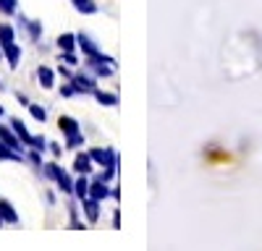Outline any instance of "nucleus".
<instances>
[{
    "mask_svg": "<svg viewBox=\"0 0 262 251\" xmlns=\"http://www.w3.org/2000/svg\"><path fill=\"white\" fill-rule=\"evenodd\" d=\"M58 129L66 134V146H71V149H76V146L81 144V134H79V123L69 115H60L58 118Z\"/></svg>",
    "mask_w": 262,
    "mask_h": 251,
    "instance_id": "f257e3e1",
    "label": "nucleus"
},
{
    "mask_svg": "<svg viewBox=\"0 0 262 251\" xmlns=\"http://www.w3.org/2000/svg\"><path fill=\"white\" fill-rule=\"evenodd\" d=\"M0 141H6L8 146H11V149H16V152H21V149H24V141H21L18 136H16V131L13 129H8V126H0Z\"/></svg>",
    "mask_w": 262,
    "mask_h": 251,
    "instance_id": "f03ea898",
    "label": "nucleus"
},
{
    "mask_svg": "<svg viewBox=\"0 0 262 251\" xmlns=\"http://www.w3.org/2000/svg\"><path fill=\"white\" fill-rule=\"evenodd\" d=\"M37 81H39L42 89H53V84H55V71L48 68V66H39V68H37Z\"/></svg>",
    "mask_w": 262,
    "mask_h": 251,
    "instance_id": "7ed1b4c3",
    "label": "nucleus"
},
{
    "mask_svg": "<svg viewBox=\"0 0 262 251\" xmlns=\"http://www.w3.org/2000/svg\"><path fill=\"white\" fill-rule=\"evenodd\" d=\"M18 24L29 32L32 42H37V39L42 37V24H39V21H29V18H24V16H18Z\"/></svg>",
    "mask_w": 262,
    "mask_h": 251,
    "instance_id": "20e7f679",
    "label": "nucleus"
},
{
    "mask_svg": "<svg viewBox=\"0 0 262 251\" xmlns=\"http://www.w3.org/2000/svg\"><path fill=\"white\" fill-rule=\"evenodd\" d=\"M3 55H6V60L11 63V68H16L18 63H21V47L16 45V42H11V45H3Z\"/></svg>",
    "mask_w": 262,
    "mask_h": 251,
    "instance_id": "39448f33",
    "label": "nucleus"
},
{
    "mask_svg": "<svg viewBox=\"0 0 262 251\" xmlns=\"http://www.w3.org/2000/svg\"><path fill=\"white\" fill-rule=\"evenodd\" d=\"M0 217H3L6 222H11V225H18V215H16V209H13V204H11V202H6V199H0Z\"/></svg>",
    "mask_w": 262,
    "mask_h": 251,
    "instance_id": "423d86ee",
    "label": "nucleus"
},
{
    "mask_svg": "<svg viewBox=\"0 0 262 251\" xmlns=\"http://www.w3.org/2000/svg\"><path fill=\"white\" fill-rule=\"evenodd\" d=\"M11 129L16 131V136H18L21 141H24L27 146L32 144V134L27 131V126H24V120H18V118H11Z\"/></svg>",
    "mask_w": 262,
    "mask_h": 251,
    "instance_id": "0eeeda50",
    "label": "nucleus"
},
{
    "mask_svg": "<svg viewBox=\"0 0 262 251\" xmlns=\"http://www.w3.org/2000/svg\"><path fill=\"white\" fill-rule=\"evenodd\" d=\"M74 170H76L79 175L90 173V170H92V155H76V160H74Z\"/></svg>",
    "mask_w": 262,
    "mask_h": 251,
    "instance_id": "6e6552de",
    "label": "nucleus"
},
{
    "mask_svg": "<svg viewBox=\"0 0 262 251\" xmlns=\"http://www.w3.org/2000/svg\"><path fill=\"white\" fill-rule=\"evenodd\" d=\"M0 160H8V162H21L24 157H21V152L11 149V146L6 141H0Z\"/></svg>",
    "mask_w": 262,
    "mask_h": 251,
    "instance_id": "1a4fd4ad",
    "label": "nucleus"
},
{
    "mask_svg": "<svg viewBox=\"0 0 262 251\" xmlns=\"http://www.w3.org/2000/svg\"><path fill=\"white\" fill-rule=\"evenodd\" d=\"M11 42H16V29L11 24H0V47L11 45Z\"/></svg>",
    "mask_w": 262,
    "mask_h": 251,
    "instance_id": "9d476101",
    "label": "nucleus"
},
{
    "mask_svg": "<svg viewBox=\"0 0 262 251\" xmlns=\"http://www.w3.org/2000/svg\"><path fill=\"white\" fill-rule=\"evenodd\" d=\"M71 81H74V89H76V92H86V89L95 87V81H92L90 76H81V73H76Z\"/></svg>",
    "mask_w": 262,
    "mask_h": 251,
    "instance_id": "9b49d317",
    "label": "nucleus"
},
{
    "mask_svg": "<svg viewBox=\"0 0 262 251\" xmlns=\"http://www.w3.org/2000/svg\"><path fill=\"white\" fill-rule=\"evenodd\" d=\"M58 47L60 50H74L76 47V37L74 34H60L58 37Z\"/></svg>",
    "mask_w": 262,
    "mask_h": 251,
    "instance_id": "f8f14e48",
    "label": "nucleus"
},
{
    "mask_svg": "<svg viewBox=\"0 0 262 251\" xmlns=\"http://www.w3.org/2000/svg\"><path fill=\"white\" fill-rule=\"evenodd\" d=\"M76 42H79V47H81L86 55H95V53H97V50H95V45H92V39L86 37V34H79V37H76Z\"/></svg>",
    "mask_w": 262,
    "mask_h": 251,
    "instance_id": "ddd939ff",
    "label": "nucleus"
},
{
    "mask_svg": "<svg viewBox=\"0 0 262 251\" xmlns=\"http://www.w3.org/2000/svg\"><path fill=\"white\" fill-rule=\"evenodd\" d=\"M55 183H58V188H60L63 194H71V191H74V181H71L69 175H66V173H60Z\"/></svg>",
    "mask_w": 262,
    "mask_h": 251,
    "instance_id": "4468645a",
    "label": "nucleus"
},
{
    "mask_svg": "<svg viewBox=\"0 0 262 251\" xmlns=\"http://www.w3.org/2000/svg\"><path fill=\"white\" fill-rule=\"evenodd\" d=\"M42 173H45L50 181H58V175H60L63 170L58 167V162H45V167H42Z\"/></svg>",
    "mask_w": 262,
    "mask_h": 251,
    "instance_id": "2eb2a0df",
    "label": "nucleus"
},
{
    "mask_svg": "<svg viewBox=\"0 0 262 251\" xmlns=\"http://www.w3.org/2000/svg\"><path fill=\"white\" fill-rule=\"evenodd\" d=\"M29 113H32V118H34V120H39V123L48 118L45 108H42V105H34V102H29Z\"/></svg>",
    "mask_w": 262,
    "mask_h": 251,
    "instance_id": "dca6fc26",
    "label": "nucleus"
},
{
    "mask_svg": "<svg viewBox=\"0 0 262 251\" xmlns=\"http://www.w3.org/2000/svg\"><path fill=\"white\" fill-rule=\"evenodd\" d=\"M16 6H18V0H0V13L13 16L16 13Z\"/></svg>",
    "mask_w": 262,
    "mask_h": 251,
    "instance_id": "f3484780",
    "label": "nucleus"
},
{
    "mask_svg": "<svg viewBox=\"0 0 262 251\" xmlns=\"http://www.w3.org/2000/svg\"><path fill=\"white\" fill-rule=\"evenodd\" d=\"M90 194H92V199H105V194H107V188L100 183V181H95L92 186H90Z\"/></svg>",
    "mask_w": 262,
    "mask_h": 251,
    "instance_id": "a211bd4d",
    "label": "nucleus"
},
{
    "mask_svg": "<svg viewBox=\"0 0 262 251\" xmlns=\"http://www.w3.org/2000/svg\"><path fill=\"white\" fill-rule=\"evenodd\" d=\"M84 212H86V217H90V220L95 222V220H97V199L84 202Z\"/></svg>",
    "mask_w": 262,
    "mask_h": 251,
    "instance_id": "6ab92c4d",
    "label": "nucleus"
},
{
    "mask_svg": "<svg viewBox=\"0 0 262 251\" xmlns=\"http://www.w3.org/2000/svg\"><path fill=\"white\" fill-rule=\"evenodd\" d=\"M29 146H34V149H39V152H45L50 144H48V139L42 136V134H37V136H32V144H29Z\"/></svg>",
    "mask_w": 262,
    "mask_h": 251,
    "instance_id": "aec40b11",
    "label": "nucleus"
},
{
    "mask_svg": "<svg viewBox=\"0 0 262 251\" xmlns=\"http://www.w3.org/2000/svg\"><path fill=\"white\" fill-rule=\"evenodd\" d=\"M29 162L37 167V170L45 167V162H42V157H39V149H34V146H29Z\"/></svg>",
    "mask_w": 262,
    "mask_h": 251,
    "instance_id": "412c9836",
    "label": "nucleus"
},
{
    "mask_svg": "<svg viewBox=\"0 0 262 251\" xmlns=\"http://www.w3.org/2000/svg\"><path fill=\"white\" fill-rule=\"evenodd\" d=\"M74 191H76L79 196H86V191H90V183H86L84 178H79V181L74 183Z\"/></svg>",
    "mask_w": 262,
    "mask_h": 251,
    "instance_id": "4be33fe9",
    "label": "nucleus"
},
{
    "mask_svg": "<svg viewBox=\"0 0 262 251\" xmlns=\"http://www.w3.org/2000/svg\"><path fill=\"white\" fill-rule=\"evenodd\" d=\"M60 60H63V63H69V66H76V63H79V60L74 58V53H71V50H63Z\"/></svg>",
    "mask_w": 262,
    "mask_h": 251,
    "instance_id": "5701e85b",
    "label": "nucleus"
},
{
    "mask_svg": "<svg viewBox=\"0 0 262 251\" xmlns=\"http://www.w3.org/2000/svg\"><path fill=\"white\" fill-rule=\"evenodd\" d=\"M97 99H100L102 105H113V97H111V94H100V92H97Z\"/></svg>",
    "mask_w": 262,
    "mask_h": 251,
    "instance_id": "b1692460",
    "label": "nucleus"
},
{
    "mask_svg": "<svg viewBox=\"0 0 262 251\" xmlns=\"http://www.w3.org/2000/svg\"><path fill=\"white\" fill-rule=\"evenodd\" d=\"M16 99H18V105H24V108H29V97H27V94H21V92H18V94H16Z\"/></svg>",
    "mask_w": 262,
    "mask_h": 251,
    "instance_id": "393cba45",
    "label": "nucleus"
},
{
    "mask_svg": "<svg viewBox=\"0 0 262 251\" xmlns=\"http://www.w3.org/2000/svg\"><path fill=\"white\" fill-rule=\"evenodd\" d=\"M60 92H63V97H71V94H74L76 89H74V84H71V87H63Z\"/></svg>",
    "mask_w": 262,
    "mask_h": 251,
    "instance_id": "a878e982",
    "label": "nucleus"
},
{
    "mask_svg": "<svg viewBox=\"0 0 262 251\" xmlns=\"http://www.w3.org/2000/svg\"><path fill=\"white\" fill-rule=\"evenodd\" d=\"M50 152H53L55 157H60V152H63V149H60V146H58V144H50Z\"/></svg>",
    "mask_w": 262,
    "mask_h": 251,
    "instance_id": "bb28decb",
    "label": "nucleus"
},
{
    "mask_svg": "<svg viewBox=\"0 0 262 251\" xmlns=\"http://www.w3.org/2000/svg\"><path fill=\"white\" fill-rule=\"evenodd\" d=\"M3 113H6V110H3V105H0V115H3Z\"/></svg>",
    "mask_w": 262,
    "mask_h": 251,
    "instance_id": "cd10ccee",
    "label": "nucleus"
},
{
    "mask_svg": "<svg viewBox=\"0 0 262 251\" xmlns=\"http://www.w3.org/2000/svg\"><path fill=\"white\" fill-rule=\"evenodd\" d=\"M0 60H3V47H0Z\"/></svg>",
    "mask_w": 262,
    "mask_h": 251,
    "instance_id": "c85d7f7f",
    "label": "nucleus"
},
{
    "mask_svg": "<svg viewBox=\"0 0 262 251\" xmlns=\"http://www.w3.org/2000/svg\"><path fill=\"white\" fill-rule=\"evenodd\" d=\"M3 222H6V220H3V217H0V225H3Z\"/></svg>",
    "mask_w": 262,
    "mask_h": 251,
    "instance_id": "c756f323",
    "label": "nucleus"
},
{
    "mask_svg": "<svg viewBox=\"0 0 262 251\" xmlns=\"http://www.w3.org/2000/svg\"><path fill=\"white\" fill-rule=\"evenodd\" d=\"M0 89H3V81H0Z\"/></svg>",
    "mask_w": 262,
    "mask_h": 251,
    "instance_id": "7c9ffc66",
    "label": "nucleus"
}]
</instances>
